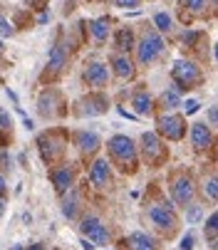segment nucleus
I'll use <instances>...</instances> for the list:
<instances>
[{
  "label": "nucleus",
  "mask_w": 218,
  "mask_h": 250,
  "mask_svg": "<svg viewBox=\"0 0 218 250\" xmlns=\"http://www.w3.org/2000/svg\"><path fill=\"white\" fill-rule=\"evenodd\" d=\"M109 154L122 164L124 171H131L136 166V146H134V141L129 136L117 134V136L109 139Z\"/></svg>",
  "instance_id": "f257e3e1"
},
{
  "label": "nucleus",
  "mask_w": 218,
  "mask_h": 250,
  "mask_svg": "<svg viewBox=\"0 0 218 250\" xmlns=\"http://www.w3.org/2000/svg\"><path fill=\"white\" fill-rule=\"evenodd\" d=\"M174 80L178 84V89H191L194 84L201 82V72H198V67L194 62H186V60H178L174 64Z\"/></svg>",
  "instance_id": "f03ea898"
},
{
  "label": "nucleus",
  "mask_w": 218,
  "mask_h": 250,
  "mask_svg": "<svg viewBox=\"0 0 218 250\" xmlns=\"http://www.w3.org/2000/svg\"><path fill=\"white\" fill-rule=\"evenodd\" d=\"M149 221H152V226L156 228V230H161V233H174L176 230V226H178V221H176V213L171 210V206H152L149 208Z\"/></svg>",
  "instance_id": "7ed1b4c3"
},
{
  "label": "nucleus",
  "mask_w": 218,
  "mask_h": 250,
  "mask_svg": "<svg viewBox=\"0 0 218 250\" xmlns=\"http://www.w3.org/2000/svg\"><path fill=\"white\" fill-rule=\"evenodd\" d=\"M164 40H161V35L159 32H147L141 38V42H139V62L141 64H149V62H154L156 60V55H161L164 52Z\"/></svg>",
  "instance_id": "20e7f679"
},
{
  "label": "nucleus",
  "mask_w": 218,
  "mask_h": 250,
  "mask_svg": "<svg viewBox=\"0 0 218 250\" xmlns=\"http://www.w3.org/2000/svg\"><path fill=\"white\" fill-rule=\"evenodd\" d=\"M80 233H82L85 238H89L94 245L109 243V230H107V226H104L97 216H87V218L82 221V226H80Z\"/></svg>",
  "instance_id": "39448f33"
},
{
  "label": "nucleus",
  "mask_w": 218,
  "mask_h": 250,
  "mask_svg": "<svg viewBox=\"0 0 218 250\" xmlns=\"http://www.w3.org/2000/svg\"><path fill=\"white\" fill-rule=\"evenodd\" d=\"M156 126H159V134L166 136L169 141H178V139H184V134H186L184 119L176 117V114H164Z\"/></svg>",
  "instance_id": "423d86ee"
},
{
  "label": "nucleus",
  "mask_w": 218,
  "mask_h": 250,
  "mask_svg": "<svg viewBox=\"0 0 218 250\" xmlns=\"http://www.w3.org/2000/svg\"><path fill=\"white\" fill-rule=\"evenodd\" d=\"M171 193H174L176 203H181V206H189V203L194 201V193H196L194 181H191L189 176H181V178H176L174 186H171Z\"/></svg>",
  "instance_id": "0eeeda50"
},
{
  "label": "nucleus",
  "mask_w": 218,
  "mask_h": 250,
  "mask_svg": "<svg viewBox=\"0 0 218 250\" xmlns=\"http://www.w3.org/2000/svg\"><path fill=\"white\" fill-rule=\"evenodd\" d=\"M89 181L97 186V188H107L109 181H112V168H109V161L104 159H97L89 168Z\"/></svg>",
  "instance_id": "6e6552de"
},
{
  "label": "nucleus",
  "mask_w": 218,
  "mask_h": 250,
  "mask_svg": "<svg viewBox=\"0 0 218 250\" xmlns=\"http://www.w3.org/2000/svg\"><path fill=\"white\" fill-rule=\"evenodd\" d=\"M141 146H144V156H147L149 161H159L164 156V146H161V141L154 131H147L141 136Z\"/></svg>",
  "instance_id": "1a4fd4ad"
},
{
  "label": "nucleus",
  "mask_w": 218,
  "mask_h": 250,
  "mask_svg": "<svg viewBox=\"0 0 218 250\" xmlns=\"http://www.w3.org/2000/svg\"><path fill=\"white\" fill-rule=\"evenodd\" d=\"M127 245H129V250H159L156 240H154L149 233H141V230H134V233H129V238H127Z\"/></svg>",
  "instance_id": "9d476101"
},
{
  "label": "nucleus",
  "mask_w": 218,
  "mask_h": 250,
  "mask_svg": "<svg viewBox=\"0 0 218 250\" xmlns=\"http://www.w3.org/2000/svg\"><path fill=\"white\" fill-rule=\"evenodd\" d=\"M50 178H52V186H55V191H57V193H67V191H69V186H72V168H69V166L52 168Z\"/></svg>",
  "instance_id": "9b49d317"
},
{
  "label": "nucleus",
  "mask_w": 218,
  "mask_h": 250,
  "mask_svg": "<svg viewBox=\"0 0 218 250\" xmlns=\"http://www.w3.org/2000/svg\"><path fill=\"white\" fill-rule=\"evenodd\" d=\"M107 106H109V102H107V97L104 94H89L87 99H85V109H82V114L87 117H99V114H104L107 112Z\"/></svg>",
  "instance_id": "f8f14e48"
},
{
  "label": "nucleus",
  "mask_w": 218,
  "mask_h": 250,
  "mask_svg": "<svg viewBox=\"0 0 218 250\" xmlns=\"http://www.w3.org/2000/svg\"><path fill=\"white\" fill-rule=\"evenodd\" d=\"M191 144H194V149H198V151H203V149H208L211 146V129L206 126V124H194L191 126Z\"/></svg>",
  "instance_id": "ddd939ff"
},
{
  "label": "nucleus",
  "mask_w": 218,
  "mask_h": 250,
  "mask_svg": "<svg viewBox=\"0 0 218 250\" xmlns=\"http://www.w3.org/2000/svg\"><path fill=\"white\" fill-rule=\"evenodd\" d=\"M75 144L82 149V154H94L99 149V134H94V131H77L75 134Z\"/></svg>",
  "instance_id": "4468645a"
},
{
  "label": "nucleus",
  "mask_w": 218,
  "mask_h": 250,
  "mask_svg": "<svg viewBox=\"0 0 218 250\" xmlns=\"http://www.w3.org/2000/svg\"><path fill=\"white\" fill-rule=\"evenodd\" d=\"M85 80H87L92 87H104L107 80H109V72H107V67H104V64L94 62V64H89V67L85 69Z\"/></svg>",
  "instance_id": "2eb2a0df"
},
{
  "label": "nucleus",
  "mask_w": 218,
  "mask_h": 250,
  "mask_svg": "<svg viewBox=\"0 0 218 250\" xmlns=\"http://www.w3.org/2000/svg\"><path fill=\"white\" fill-rule=\"evenodd\" d=\"M131 106L136 109V114H149L152 106H154V99H152V94H149L147 89H139V92H134V97H131Z\"/></svg>",
  "instance_id": "dca6fc26"
},
{
  "label": "nucleus",
  "mask_w": 218,
  "mask_h": 250,
  "mask_svg": "<svg viewBox=\"0 0 218 250\" xmlns=\"http://www.w3.org/2000/svg\"><path fill=\"white\" fill-rule=\"evenodd\" d=\"M112 67H114L117 77H122V80H127V77L134 75V64H131V60L127 55H114L112 57Z\"/></svg>",
  "instance_id": "f3484780"
},
{
  "label": "nucleus",
  "mask_w": 218,
  "mask_h": 250,
  "mask_svg": "<svg viewBox=\"0 0 218 250\" xmlns=\"http://www.w3.org/2000/svg\"><path fill=\"white\" fill-rule=\"evenodd\" d=\"M65 62H67V55H65V47L62 45H55L52 50H50V69H55V72H60V69L65 67Z\"/></svg>",
  "instance_id": "a211bd4d"
},
{
  "label": "nucleus",
  "mask_w": 218,
  "mask_h": 250,
  "mask_svg": "<svg viewBox=\"0 0 218 250\" xmlns=\"http://www.w3.org/2000/svg\"><path fill=\"white\" fill-rule=\"evenodd\" d=\"M131 47H134V35H131V30H129V27H122V30L117 32V50L129 52Z\"/></svg>",
  "instance_id": "6ab92c4d"
},
{
  "label": "nucleus",
  "mask_w": 218,
  "mask_h": 250,
  "mask_svg": "<svg viewBox=\"0 0 218 250\" xmlns=\"http://www.w3.org/2000/svg\"><path fill=\"white\" fill-rule=\"evenodd\" d=\"M181 104V97H178V89L174 87V89H166L164 94H161V106L166 112H171V109H176V106Z\"/></svg>",
  "instance_id": "aec40b11"
},
{
  "label": "nucleus",
  "mask_w": 218,
  "mask_h": 250,
  "mask_svg": "<svg viewBox=\"0 0 218 250\" xmlns=\"http://www.w3.org/2000/svg\"><path fill=\"white\" fill-rule=\"evenodd\" d=\"M92 35H94V40H97V42L107 40V35H109V20H107V18L94 20V22H92Z\"/></svg>",
  "instance_id": "412c9836"
},
{
  "label": "nucleus",
  "mask_w": 218,
  "mask_h": 250,
  "mask_svg": "<svg viewBox=\"0 0 218 250\" xmlns=\"http://www.w3.org/2000/svg\"><path fill=\"white\" fill-rule=\"evenodd\" d=\"M77 208H80L77 206V193H72L69 198L62 201V213H65V218H69V221L77 218Z\"/></svg>",
  "instance_id": "4be33fe9"
},
{
  "label": "nucleus",
  "mask_w": 218,
  "mask_h": 250,
  "mask_svg": "<svg viewBox=\"0 0 218 250\" xmlns=\"http://www.w3.org/2000/svg\"><path fill=\"white\" fill-rule=\"evenodd\" d=\"M203 196H206L208 201H218V176L206 178V184H203Z\"/></svg>",
  "instance_id": "5701e85b"
},
{
  "label": "nucleus",
  "mask_w": 218,
  "mask_h": 250,
  "mask_svg": "<svg viewBox=\"0 0 218 250\" xmlns=\"http://www.w3.org/2000/svg\"><path fill=\"white\" fill-rule=\"evenodd\" d=\"M55 99H57L55 92H45V94H43V99H40V114H43V117H50V114H52Z\"/></svg>",
  "instance_id": "b1692460"
},
{
  "label": "nucleus",
  "mask_w": 218,
  "mask_h": 250,
  "mask_svg": "<svg viewBox=\"0 0 218 250\" xmlns=\"http://www.w3.org/2000/svg\"><path fill=\"white\" fill-rule=\"evenodd\" d=\"M154 25H156L159 32H169V30L174 27V20H171L169 13H156V15H154Z\"/></svg>",
  "instance_id": "393cba45"
},
{
  "label": "nucleus",
  "mask_w": 218,
  "mask_h": 250,
  "mask_svg": "<svg viewBox=\"0 0 218 250\" xmlns=\"http://www.w3.org/2000/svg\"><path fill=\"white\" fill-rule=\"evenodd\" d=\"M203 233H206V238H211V240L218 235V210H216L213 216L206 221V226H203Z\"/></svg>",
  "instance_id": "a878e982"
},
{
  "label": "nucleus",
  "mask_w": 218,
  "mask_h": 250,
  "mask_svg": "<svg viewBox=\"0 0 218 250\" xmlns=\"http://www.w3.org/2000/svg\"><path fill=\"white\" fill-rule=\"evenodd\" d=\"M201 216H203V210H201V206H191V208H189V213H186V218H189V223H198V221H201Z\"/></svg>",
  "instance_id": "bb28decb"
},
{
  "label": "nucleus",
  "mask_w": 218,
  "mask_h": 250,
  "mask_svg": "<svg viewBox=\"0 0 218 250\" xmlns=\"http://www.w3.org/2000/svg\"><path fill=\"white\" fill-rule=\"evenodd\" d=\"M208 124L211 126H218V104L216 106H208Z\"/></svg>",
  "instance_id": "cd10ccee"
},
{
  "label": "nucleus",
  "mask_w": 218,
  "mask_h": 250,
  "mask_svg": "<svg viewBox=\"0 0 218 250\" xmlns=\"http://www.w3.org/2000/svg\"><path fill=\"white\" fill-rule=\"evenodd\" d=\"M10 126H13V119H10V114L0 109V129H10Z\"/></svg>",
  "instance_id": "c85d7f7f"
},
{
  "label": "nucleus",
  "mask_w": 218,
  "mask_h": 250,
  "mask_svg": "<svg viewBox=\"0 0 218 250\" xmlns=\"http://www.w3.org/2000/svg\"><path fill=\"white\" fill-rule=\"evenodd\" d=\"M198 106H201V104H198L196 99H189V102L184 104V109H186V114H196V112H198Z\"/></svg>",
  "instance_id": "c756f323"
},
{
  "label": "nucleus",
  "mask_w": 218,
  "mask_h": 250,
  "mask_svg": "<svg viewBox=\"0 0 218 250\" xmlns=\"http://www.w3.org/2000/svg\"><path fill=\"white\" fill-rule=\"evenodd\" d=\"M194 248V235H184V240H181V250H191Z\"/></svg>",
  "instance_id": "7c9ffc66"
},
{
  "label": "nucleus",
  "mask_w": 218,
  "mask_h": 250,
  "mask_svg": "<svg viewBox=\"0 0 218 250\" xmlns=\"http://www.w3.org/2000/svg\"><path fill=\"white\" fill-rule=\"evenodd\" d=\"M0 35H13V27L8 25L5 18H0Z\"/></svg>",
  "instance_id": "2f4dec72"
},
{
  "label": "nucleus",
  "mask_w": 218,
  "mask_h": 250,
  "mask_svg": "<svg viewBox=\"0 0 218 250\" xmlns=\"http://www.w3.org/2000/svg\"><path fill=\"white\" fill-rule=\"evenodd\" d=\"M184 3L191 8V10H201L203 8V3H206V0H184Z\"/></svg>",
  "instance_id": "473e14b6"
},
{
  "label": "nucleus",
  "mask_w": 218,
  "mask_h": 250,
  "mask_svg": "<svg viewBox=\"0 0 218 250\" xmlns=\"http://www.w3.org/2000/svg\"><path fill=\"white\" fill-rule=\"evenodd\" d=\"M119 8H139V0H117Z\"/></svg>",
  "instance_id": "72a5a7b5"
},
{
  "label": "nucleus",
  "mask_w": 218,
  "mask_h": 250,
  "mask_svg": "<svg viewBox=\"0 0 218 250\" xmlns=\"http://www.w3.org/2000/svg\"><path fill=\"white\" fill-rule=\"evenodd\" d=\"M196 40H198V35H196V32H189V30L184 32V42H186V45H194Z\"/></svg>",
  "instance_id": "f704fd0d"
},
{
  "label": "nucleus",
  "mask_w": 218,
  "mask_h": 250,
  "mask_svg": "<svg viewBox=\"0 0 218 250\" xmlns=\"http://www.w3.org/2000/svg\"><path fill=\"white\" fill-rule=\"evenodd\" d=\"M0 168H10V156L5 151H0Z\"/></svg>",
  "instance_id": "c9c22d12"
},
{
  "label": "nucleus",
  "mask_w": 218,
  "mask_h": 250,
  "mask_svg": "<svg viewBox=\"0 0 218 250\" xmlns=\"http://www.w3.org/2000/svg\"><path fill=\"white\" fill-rule=\"evenodd\" d=\"M5 188H8L5 186V178H3V173H0V196H5Z\"/></svg>",
  "instance_id": "e433bc0d"
},
{
  "label": "nucleus",
  "mask_w": 218,
  "mask_h": 250,
  "mask_svg": "<svg viewBox=\"0 0 218 250\" xmlns=\"http://www.w3.org/2000/svg\"><path fill=\"white\" fill-rule=\"evenodd\" d=\"M82 248H85V250H94V243H92V240H82Z\"/></svg>",
  "instance_id": "4c0bfd02"
},
{
  "label": "nucleus",
  "mask_w": 218,
  "mask_h": 250,
  "mask_svg": "<svg viewBox=\"0 0 218 250\" xmlns=\"http://www.w3.org/2000/svg\"><path fill=\"white\" fill-rule=\"evenodd\" d=\"M3 213H5V198L0 196V218H3Z\"/></svg>",
  "instance_id": "58836bf2"
},
{
  "label": "nucleus",
  "mask_w": 218,
  "mask_h": 250,
  "mask_svg": "<svg viewBox=\"0 0 218 250\" xmlns=\"http://www.w3.org/2000/svg\"><path fill=\"white\" fill-rule=\"evenodd\" d=\"M30 250H45V245H43V243H35V245H32Z\"/></svg>",
  "instance_id": "ea45409f"
},
{
  "label": "nucleus",
  "mask_w": 218,
  "mask_h": 250,
  "mask_svg": "<svg viewBox=\"0 0 218 250\" xmlns=\"http://www.w3.org/2000/svg\"><path fill=\"white\" fill-rule=\"evenodd\" d=\"M213 250H218V238H213V245H211Z\"/></svg>",
  "instance_id": "a19ab883"
},
{
  "label": "nucleus",
  "mask_w": 218,
  "mask_h": 250,
  "mask_svg": "<svg viewBox=\"0 0 218 250\" xmlns=\"http://www.w3.org/2000/svg\"><path fill=\"white\" fill-rule=\"evenodd\" d=\"M10 250H22V245H13V248H10Z\"/></svg>",
  "instance_id": "79ce46f5"
},
{
  "label": "nucleus",
  "mask_w": 218,
  "mask_h": 250,
  "mask_svg": "<svg viewBox=\"0 0 218 250\" xmlns=\"http://www.w3.org/2000/svg\"><path fill=\"white\" fill-rule=\"evenodd\" d=\"M216 60H218V45H216Z\"/></svg>",
  "instance_id": "37998d69"
},
{
  "label": "nucleus",
  "mask_w": 218,
  "mask_h": 250,
  "mask_svg": "<svg viewBox=\"0 0 218 250\" xmlns=\"http://www.w3.org/2000/svg\"><path fill=\"white\" fill-rule=\"evenodd\" d=\"M0 50H3V45H0Z\"/></svg>",
  "instance_id": "c03bdc74"
},
{
  "label": "nucleus",
  "mask_w": 218,
  "mask_h": 250,
  "mask_svg": "<svg viewBox=\"0 0 218 250\" xmlns=\"http://www.w3.org/2000/svg\"><path fill=\"white\" fill-rule=\"evenodd\" d=\"M216 5H218V0H216Z\"/></svg>",
  "instance_id": "a18cd8bd"
}]
</instances>
